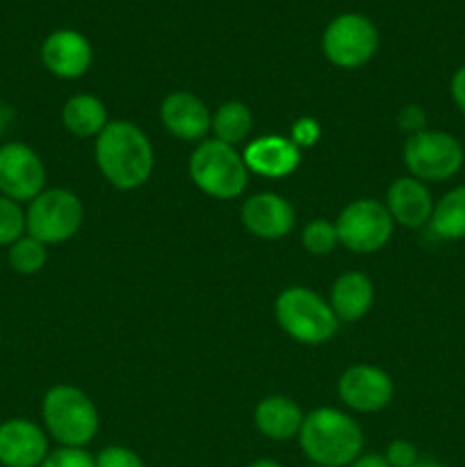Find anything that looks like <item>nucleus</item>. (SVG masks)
Segmentation results:
<instances>
[{
	"label": "nucleus",
	"mask_w": 465,
	"mask_h": 467,
	"mask_svg": "<svg viewBox=\"0 0 465 467\" xmlns=\"http://www.w3.org/2000/svg\"><path fill=\"white\" fill-rule=\"evenodd\" d=\"M46 431L62 447H85L98 431V410L94 401L73 386H55L41 404Z\"/></svg>",
	"instance_id": "nucleus-3"
},
{
	"label": "nucleus",
	"mask_w": 465,
	"mask_h": 467,
	"mask_svg": "<svg viewBox=\"0 0 465 467\" xmlns=\"http://www.w3.org/2000/svg\"><path fill=\"white\" fill-rule=\"evenodd\" d=\"M305 415L287 397H267L255 409V427L269 441H290L301 431Z\"/></svg>",
	"instance_id": "nucleus-18"
},
{
	"label": "nucleus",
	"mask_w": 465,
	"mask_h": 467,
	"mask_svg": "<svg viewBox=\"0 0 465 467\" xmlns=\"http://www.w3.org/2000/svg\"><path fill=\"white\" fill-rule=\"evenodd\" d=\"M190 176L201 192L214 199H235L246 190L249 169L232 146L210 140L194 149L190 158Z\"/></svg>",
	"instance_id": "nucleus-5"
},
{
	"label": "nucleus",
	"mask_w": 465,
	"mask_h": 467,
	"mask_svg": "<svg viewBox=\"0 0 465 467\" xmlns=\"http://www.w3.org/2000/svg\"><path fill=\"white\" fill-rule=\"evenodd\" d=\"M160 117L173 137L185 141L201 140L212 128V114L208 112L203 100L196 99L190 91L169 94L160 108Z\"/></svg>",
	"instance_id": "nucleus-15"
},
{
	"label": "nucleus",
	"mask_w": 465,
	"mask_h": 467,
	"mask_svg": "<svg viewBox=\"0 0 465 467\" xmlns=\"http://www.w3.org/2000/svg\"><path fill=\"white\" fill-rule=\"evenodd\" d=\"M349 467H390L388 465L386 456H378V454H365L358 456Z\"/></svg>",
	"instance_id": "nucleus-32"
},
{
	"label": "nucleus",
	"mask_w": 465,
	"mask_h": 467,
	"mask_svg": "<svg viewBox=\"0 0 465 467\" xmlns=\"http://www.w3.org/2000/svg\"><path fill=\"white\" fill-rule=\"evenodd\" d=\"M0 342H3V331H0Z\"/></svg>",
	"instance_id": "nucleus-36"
},
{
	"label": "nucleus",
	"mask_w": 465,
	"mask_h": 467,
	"mask_svg": "<svg viewBox=\"0 0 465 467\" xmlns=\"http://www.w3.org/2000/svg\"><path fill=\"white\" fill-rule=\"evenodd\" d=\"M463 146L442 130H419L406 140L404 162L410 176L422 182H442L463 167Z\"/></svg>",
	"instance_id": "nucleus-7"
},
{
	"label": "nucleus",
	"mask_w": 465,
	"mask_h": 467,
	"mask_svg": "<svg viewBox=\"0 0 465 467\" xmlns=\"http://www.w3.org/2000/svg\"><path fill=\"white\" fill-rule=\"evenodd\" d=\"M39 467H96V459L82 447H59L50 451Z\"/></svg>",
	"instance_id": "nucleus-26"
},
{
	"label": "nucleus",
	"mask_w": 465,
	"mask_h": 467,
	"mask_svg": "<svg viewBox=\"0 0 465 467\" xmlns=\"http://www.w3.org/2000/svg\"><path fill=\"white\" fill-rule=\"evenodd\" d=\"M413 467H442V465L433 459H424V461H418Z\"/></svg>",
	"instance_id": "nucleus-35"
},
{
	"label": "nucleus",
	"mask_w": 465,
	"mask_h": 467,
	"mask_svg": "<svg viewBox=\"0 0 465 467\" xmlns=\"http://www.w3.org/2000/svg\"><path fill=\"white\" fill-rule=\"evenodd\" d=\"M249 467H283V465L276 463V461H272V459H260V461H253Z\"/></svg>",
	"instance_id": "nucleus-34"
},
{
	"label": "nucleus",
	"mask_w": 465,
	"mask_h": 467,
	"mask_svg": "<svg viewBox=\"0 0 465 467\" xmlns=\"http://www.w3.org/2000/svg\"><path fill=\"white\" fill-rule=\"evenodd\" d=\"M85 208L73 192L53 187L30 201L26 210V233L44 244H62L82 226Z\"/></svg>",
	"instance_id": "nucleus-6"
},
{
	"label": "nucleus",
	"mask_w": 465,
	"mask_h": 467,
	"mask_svg": "<svg viewBox=\"0 0 465 467\" xmlns=\"http://www.w3.org/2000/svg\"><path fill=\"white\" fill-rule=\"evenodd\" d=\"M397 121H399V126L404 128V130H408L410 135H415V132L419 130H427V114H424V109L419 108V105H406L404 109L399 112V117H397Z\"/></svg>",
	"instance_id": "nucleus-30"
},
{
	"label": "nucleus",
	"mask_w": 465,
	"mask_h": 467,
	"mask_svg": "<svg viewBox=\"0 0 465 467\" xmlns=\"http://www.w3.org/2000/svg\"><path fill=\"white\" fill-rule=\"evenodd\" d=\"M96 162L114 187L135 190L153 171V146L135 123L112 121L96 140Z\"/></svg>",
	"instance_id": "nucleus-1"
},
{
	"label": "nucleus",
	"mask_w": 465,
	"mask_h": 467,
	"mask_svg": "<svg viewBox=\"0 0 465 467\" xmlns=\"http://www.w3.org/2000/svg\"><path fill=\"white\" fill-rule=\"evenodd\" d=\"M322 48L328 62L342 68L363 67L378 48V32L367 16L340 14L326 26Z\"/></svg>",
	"instance_id": "nucleus-9"
},
{
	"label": "nucleus",
	"mask_w": 465,
	"mask_h": 467,
	"mask_svg": "<svg viewBox=\"0 0 465 467\" xmlns=\"http://www.w3.org/2000/svg\"><path fill=\"white\" fill-rule=\"evenodd\" d=\"M313 467H319V465H313Z\"/></svg>",
	"instance_id": "nucleus-37"
},
{
	"label": "nucleus",
	"mask_w": 465,
	"mask_h": 467,
	"mask_svg": "<svg viewBox=\"0 0 465 467\" xmlns=\"http://www.w3.org/2000/svg\"><path fill=\"white\" fill-rule=\"evenodd\" d=\"M374 285L365 274H342L331 290V308L340 322H356L372 308Z\"/></svg>",
	"instance_id": "nucleus-19"
},
{
	"label": "nucleus",
	"mask_w": 465,
	"mask_h": 467,
	"mask_svg": "<svg viewBox=\"0 0 465 467\" xmlns=\"http://www.w3.org/2000/svg\"><path fill=\"white\" fill-rule=\"evenodd\" d=\"M12 121H14V109L9 108V105L0 103V135L12 126Z\"/></svg>",
	"instance_id": "nucleus-33"
},
{
	"label": "nucleus",
	"mask_w": 465,
	"mask_h": 467,
	"mask_svg": "<svg viewBox=\"0 0 465 467\" xmlns=\"http://www.w3.org/2000/svg\"><path fill=\"white\" fill-rule=\"evenodd\" d=\"M7 260L14 272L21 274V276H32V274H39L44 269L48 254H46L44 242L35 240V237L26 233L21 240H16L9 246Z\"/></svg>",
	"instance_id": "nucleus-23"
},
{
	"label": "nucleus",
	"mask_w": 465,
	"mask_h": 467,
	"mask_svg": "<svg viewBox=\"0 0 465 467\" xmlns=\"http://www.w3.org/2000/svg\"><path fill=\"white\" fill-rule=\"evenodd\" d=\"M41 62L53 76L76 80L91 67V44L76 30H57L41 44Z\"/></svg>",
	"instance_id": "nucleus-13"
},
{
	"label": "nucleus",
	"mask_w": 465,
	"mask_h": 467,
	"mask_svg": "<svg viewBox=\"0 0 465 467\" xmlns=\"http://www.w3.org/2000/svg\"><path fill=\"white\" fill-rule=\"evenodd\" d=\"M46 167L39 155L23 141L0 146V194L23 203L44 192Z\"/></svg>",
	"instance_id": "nucleus-10"
},
{
	"label": "nucleus",
	"mask_w": 465,
	"mask_h": 467,
	"mask_svg": "<svg viewBox=\"0 0 465 467\" xmlns=\"http://www.w3.org/2000/svg\"><path fill=\"white\" fill-rule=\"evenodd\" d=\"M429 226H431L433 235L440 237V240H465V185H459L451 192H447L433 205Z\"/></svg>",
	"instance_id": "nucleus-21"
},
{
	"label": "nucleus",
	"mask_w": 465,
	"mask_h": 467,
	"mask_svg": "<svg viewBox=\"0 0 465 467\" xmlns=\"http://www.w3.org/2000/svg\"><path fill=\"white\" fill-rule=\"evenodd\" d=\"M62 121L67 130L78 137L100 135L108 126V109L96 96L78 94L64 103Z\"/></svg>",
	"instance_id": "nucleus-20"
},
{
	"label": "nucleus",
	"mask_w": 465,
	"mask_h": 467,
	"mask_svg": "<svg viewBox=\"0 0 465 467\" xmlns=\"http://www.w3.org/2000/svg\"><path fill=\"white\" fill-rule=\"evenodd\" d=\"M337 395L349 409L377 413L390 404L395 386L383 369L372 365H354L337 381Z\"/></svg>",
	"instance_id": "nucleus-11"
},
{
	"label": "nucleus",
	"mask_w": 465,
	"mask_h": 467,
	"mask_svg": "<svg viewBox=\"0 0 465 467\" xmlns=\"http://www.w3.org/2000/svg\"><path fill=\"white\" fill-rule=\"evenodd\" d=\"M301 242H304V246L313 255H328L337 244H340L336 223L326 222V219H315V222H310L308 226H305Z\"/></svg>",
	"instance_id": "nucleus-25"
},
{
	"label": "nucleus",
	"mask_w": 465,
	"mask_h": 467,
	"mask_svg": "<svg viewBox=\"0 0 465 467\" xmlns=\"http://www.w3.org/2000/svg\"><path fill=\"white\" fill-rule=\"evenodd\" d=\"M386 461L390 467H413L419 461V456L413 442L392 441L386 451Z\"/></svg>",
	"instance_id": "nucleus-28"
},
{
	"label": "nucleus",
	"mask_w": 465,
	"mask_h": 467,
	"mask_svg": "<svg viewBox=\"0 0 465 467\" xmlns=\"http://www.w3.org/2000/svg\"><path fill=\"white\" fill-rule=\"evenodd\" d=\"M251 123H253V119H251L249 108L240 100H228L212 117L214 140L223 141L228 146L240 144L251 132Z\"/></svg>",
	"instance_id": "nucleus-22"
},
{
	"label": "nucleus",
	"mask_w": 465,
	"mask_h": 467,
	"mask_svg": "<svg viewBox=\"0 0 465 467\" xmlns=\"http://www.w3.org/2000/svg\"><path fill=\"white\" fill-rule=\"evenodd\" d=\"M290 140L294 141V146H299V149H301V146H313L315 141L319 140L317 121H315V119H308V117L299 119V121L292 126Z\"/></svg>",
	"instance_id": "nucleus-29"
},
{
	"label": "nucleus",
	"mask_w": 465,
	"mask_h": 467,
	"mask_svg": "<svg viewBox=\"0 0 465 467\" xmlns=\"http://www.w3.org/2000/svg\"><path fill=\"white\" fill-rule=\"evenodd\" d=\"M242 223L260 240H281L294 226V210L281 194L263 192L242 205Z\"/></svg>",
	"instance_id": "nucleus-14"
},
{
	"label": "nucleus",
	"mask_w": 465,
	"mask_h": 467,
	"mask_svg": "<svg viewBox=\"0 0 465 467\" xmlns=\"http://www.w3.org/2000/svg\"><path fill=\"white\" fill-rule=\"evenodd\" d=\"M48 454V436L35 422L12 418L0 424V465L3 467H39Z\"/></svg>",
	"instance_id": "nucleus-12"
},
{
	"label": "nucleus",
	"mask_w": 465,
	"mask_h": 467,
	"mask_svg": "<svg viewBox=\"0 0 465 467\" xmlns=\"http://www.w3.org/2000/svg\"><path fill=\"white\" fill-rule=\"evenodd\" d=\"M276 319L287 336L304 345H322L340 327L331 306L308 287L283 290L276 299Z\"/></svg>",
	"instance_id": "nucleus-4"
},
{
	"label": "nucleus",
	"mask_w": 465,
	"mask_h": 467,
	"mask_svg": "<svg viewBox=\"0 0 465 467\" xmlns=\"http://www.w3.org/2000/svg\"><path fill=\"white\" fill-rule=\"evenodd\" d=\"M26 235V213L21 203L0 194V246H12Z\"/></svg>",
	"instance_id": "nucleus-24"
},
{
	"label": "nucleus",
	"mask_w": 465,
	"mask_h": 467,
	"mask_svg": "<svg viewBox=\"0 0 465 467\" xmlns=\"http://www.w3.org/2000/svg\"><path fill=\"white\" fill-rule=\"evenodd\" d=\"M296 438L304 454L319 467L351 465L365 442L358 422L337 409H317L305 415Z\"/></svg>",
	"instance_id": "nucleus-2"
},
{
	"label": "nucleus",
	"mask_w": 465,
	"mask_h": 467,
	"mask_svg": "<svg viewBox=\"0 0 465 467\" xmlns=\"http://www.w3.org/2000/svg\"><path fill=\"white\" fill-rule=\"evenodd\" d=\"M451 99H454L456 108L465 114V67L456 68L451 76Z\"/></svg>",
	"instance_id": "nucleus-31"
},
{
	"label": "nucleus",
	"mask_w": 465,
	"mask_h": 467,
	"mask_svg": "<svg viewBox=\"0 0 465 467\" xmlns=\"http://www.w3.org/2000/svg\"><path fill=\"white\" fill-rule=\"evenodd\" d=\"M337 240L356 254H374L383 249L395 231V219L388 208L374 199H358L346 205L336 222Z\"/></svg>",
	"instance_id": "nucleus-8"
},
{
	"label": "nucleus",
	"mask_w": 465,
	"mask_h": 467,
	"mask_svg": "<svg viewBox=\"0 0 465 467\" xmlns=\"http://www.w3.org/2000/svg\"><path fill=\"white\" fill-rule=\"evenodd\" d=\"M433 205L429 187L413 176L397 178L388 190V213L406 228H419L431 222Z\"/></svg>",
	"instance_id": "nucleus-16"
},
{
	"label": "nucleus",
	"mask_w": 465,
	"mask_h": 467,
	"mask_svg": "<svg viewBox=\"0 0 465 467\" xmlns=\"http://www.w3.org/2000/svg\"><path fill=\"white\" fill-rule=\"evenodd\" d=\"M96 467H144V461L128 447H105L96 456Z\"/></svg>",
	"instance_id": "nucleus-27"
},
{
	"label": "nucleus",
	"mask_w": 465,
	"mask_h": 467,
	"mask_svg": "<svg viewBox=\"0 0 465 467\" xmlns=\"http://www.w3.org/2000/svg\"><path fill=\"white\" fill-rule=\"evenodd\" d=\"M242 158H244L246 169H251L258 176L283 178L290 176L299 167L301 150L287 137L272 135L251 141Z\"/></svg>",
	"instance_id": "nucleus-17"
}]
</instances>
